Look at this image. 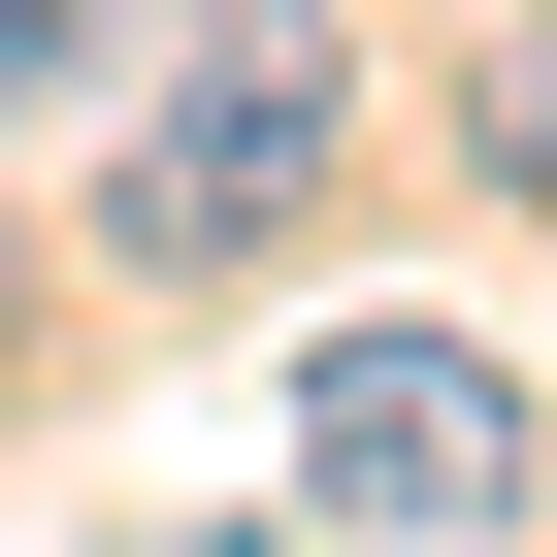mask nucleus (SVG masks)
<instances>
[{
    "mask_svg": "<svg viewBox=\"0 0 557 557\" xmlns=\"http://www.w3.org/2000/svg\"><path fill=\"white\" fill-rule=\"evenodd\" d=\"M361 164V34L329 0H164V99H132V262H262Z\"/></svg>",
    "mask_w": 557,
    "mask_h": 557,
    "instance_id": "1",
    "label": "nucleus"
},
{
    "mask_svg": "<svg viewBox=\"0 0 557 557\" xmlns=\"http://www.w3.org/2000/svg\"><path fill=\"white\" fill-rule=\"evenodd\" d=\"M296 524L329 557H492L524 524V361L492 329H329L296 361Z\"/></svg>",
    "mask_w": 557,
    "mask_h": 557,
    "instance_id": "2",
    "label": "nucleus"
},
{
    "mask_svg": "<svg viewBox=\"0 0 557 557\" xmlns=\"http://www.w3.org/2000/svg\"><path fill=\"white\" fill-rule=\"evenodd\" d=\"M459 164H492V197H557V0L492 34V99H459Z\"/></svg>",
    "mask_w": 557,
    "mask_h": 557,
    "instance_id": "3",
    "label": "nucleus"
},
{
    "mask_svg": "<svg viewBox=\"0 0 557 557\" xmlns=\"http://www.w3.org/2000/svg\"><path fill=\"white\" fill-rule=\"evenodd\" d=\"M132 66V0H0V132H34V99H99Z\"/></svg>",
    "mask_w": 557,
    "mask_h": 557,
    "instance_id": "4",
    "label": "nucleus"
}]
</instances>
